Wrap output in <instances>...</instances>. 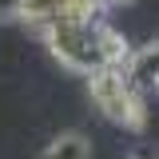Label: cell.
<instances>
[{
	"instance_id": "1",
	"label": "cell",
	"mask_w": 159,
	"mask_h": 159,
	"mask_svg": "<svg viewBox=\"0 0 159 159\" xmlns=\"http://www.w3.org/2000/svg\"><path fill=\"white\" fill-rule=\"evenodd\" d=\"M88 96L103 116L127 127V131H143L147 127V103H143V92L127 84L123 68H96L88 72Z\"/></svg>"
},
{
	"instance_id": "2",
	"label": "cell",
	"mask_w": 159,
	"mask_h": 159,
	"mask_svg": "<svg viewBox=\"0 0 159 159\" xmlns=\"http://www.w3.org/2000/svg\"><path fill=\"white\" fill-rule=\"evenodd\" d=\"M44 40H48V52L72 68L80 76L103 68V56H99V44H96V20H56L44 28Z\"/></svg>"
},
{
	"instance_id": "3",
	"label": "cell",
	"mask_w": 159,
	"mask_h": 159,
	"mask_svg": "<svg viewBox=\"0 0 159 159\" xmlns=\"http://www.w3.org/2000/svg\"><path fill=\"white\" fill-rule=\"evenodd\" d=\"M123 76H127V84L139 88V92H151V88H155L159 84V40L143 44V48H131V56L123 64Z\"/></svg>"
},
{
	"instance_id": "4",
	"label": "cell",
	"mask_w": 159,
	"mask_h": 159,
	"mask_svg": "<svg viewBox=\"0 0 159 159\" xmlns=\"http://www.w3.org/2000/svg\"><path fill=\"white\" fill-rule=\"evenodd\" d=\"M96 44H99V56H103V68H123L131 56V44L111 24H96Z\"/></svg>"
},
{
	"instance_id": "5",
	"label": "cell",
	"mask_w": 159,
	"mask_h": 159,
	"mask_svg": "<svg viewBox=\"0 0 159 159\" xmlns=\"http://www.w3.org/2000/svg\"><path fill=\"white\" fill-rule=\"evenodd\" d=\"M40 159H92V143L84 131H64L40 151Z\"/></svg>"
},
{
	"instance_id": "6",
	"label": "cell",
	"mask_w": 159,
	"mask_h": 159,
	"mask_svg": "<svg viewBox=\"0 0 159 159\" xmlns=\"http://www.w3.org/2000/svg\"><path fill=\"white\" fill-rule=\"evenodd\" d=\"M20 20L36 24V28H48V24L60 20V0H24L20 4Z\"/></svg>"
},
{
	"instance_id": "7",
	"label": "cell",
	"mask_w": 159,
	"mask_h": 159,
	"mask_svg": "<svg viewBox=\"0 0 159 159\" xmlns=\"http://www.w3.org/2000/svg\"><path fill=\"white\" fill-rule=\"evenodd\" d=\"M20 4L24 0H0V20H20Z\"/></svg>"
},
{
	"instance_id": "8",
	"label": "cell",
	"mask_w": 159,
	"mask_h": 159,
	"mask_svg": "<svg viewBox=\"0 0 159 159\" xmlns=\"http://www.w3.org/2000/svg\"><path fill=\"white\" fill-rule=\"evenodd\" d=\"M107 4H131V0H107Z\"/></svg>"
},
{
	"instance_id": "9",
	"label": "cell",
	"mask_w": 159,
	"mask_h": 159,
	"mask_svg": "<svg viewBox=\"0 0 159 159\" xmlns=\"http://www.w3.org/2000/svg\"><path fill=\"white\" fill-rule=\"evenodd\" d=\"M155 88H159V84H155Z\"/></svg>"
}]
</instances>
